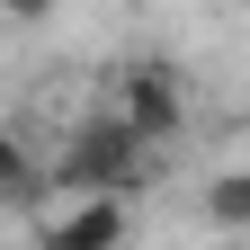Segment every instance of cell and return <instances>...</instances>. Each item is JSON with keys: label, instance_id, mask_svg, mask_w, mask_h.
<instances>
[{"label": "cell", "instance_id": "cell-1", "mask_svg": "<svg viewBox=\"0 0 250 250\" xmlns=\"http://www.w3.org/2000/svg\"><path fill=\"white\" fill-rule=\"evenodd\" d=\"M143 179H152V143L116 107L81 116L72 134H62V152H54V188H72V197H134Z\"/></svg>", "mask_w": 250, "mask_h": 250}, {"label": "cell", "instance_id": "cell-2", "mask_svg": "<svg viewBox=\"0 0 250 250\" xmlns=\"http://www.w3.org/2000/svg\"><path fill=\"white\" fill-rule=\"evenodd\" d=\"M116 116L134 125L143 143H179L188 134V89H179V72H170V62H125V72H116Z\"/></svg>", "mask_w": 250, "mask_h": 250}, {"label": "cell", "instance_id": "cell-3", "mask_svg": "<svg viewBox=\"0 0 250 250\" xmlns=\"http://www.w3.org/2000/svg\"><path fill=\"white\" fill-rule=\"evenodd\" d=\"M125 224H134L125 197H81V206H62V224L36 232V250H125Z\"/></svg>", "mask_w": 250, "mask_h": 250}, {"label": "cell", "instance_id": "cell-4", "mask_svg": "<svg viewBox=\"0 0 250 250\" xmlns=\"http://www.w3.org/2000/svg\"><path fill=\"white\" fill-rule=\"evenodd\" d=\"M197 214H206V232H250V170H214Z\"/></svg>", "mask_w": 250, "mask_h": 250}, {"label": "cell", "instance_id": "cell-5", "mask_svg": "<svg viewBox=\"0 0 250 250\" xmlns=\"http://www.w3.org/2000/svg\"><path fill=\"white\" fill-rule=\"evenodd\" d=\"M36 188H45V170H36V152H27V134L0 125V206H36Z\"/></svg>", "mask_w": 250, "mask_h": 250}, {"label": "cell", "instance_id": "cell-6", "mask_svg": "<svg viewBox=\"0 0 250 250\" xmlns=\"http://www.w3.org/2000/svg\"><path fill=\"white\" fill-rule=\"evenodd\" d=\"M0 18H18V27H45V18H62V0H0Z\"/></svg>", "mask_w": 250, "mask_h": 250}]
</instances>
